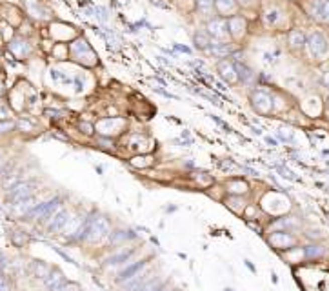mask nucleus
Returning <instances> with one entry per match:
<instances>
[{
    "label": "nucleus",
    "instance_id": "25",
    "mask_svg": "<svg viewBox=\"0 0 329 291\" xmlns=\"http://www.w3.org/2000/svg\"><path fill=\"white\" fill-rule=\"evenodd\" d=\"M13 129H15V122H13V120H10V119L0 120V137H4V135L11 133Z\"/></svg>",
    "mask_w": 329,
    "mask_h": 291
},
{
    "label": "nucleus",
    "instance_id": "22",
    "mask_svg": "<svg viewBox=\"0 0 329 291\" xmlns=\"http://www.w3.org/2000/svg\"><path fill=\"white\" fill-rule=\"evenodd\" d=\"M213 6L216 8L220 15H226L229 11L235 10V6H237V0H213Z\"/></svg>",
    "mask_w": 329,
    "mask_h": 291
},
{
    "label": "nucleus",
    "instance_id": "2",
    "mask_svg": "<svg viewBox=\"0 0 329 291\" xmlns=\"http://www.w3.org/2000/svg\"><path fill=\"white\" fill-rule=\"evenodd\" d=\"M62 201H64L62 197H53V199H49V201L38 202L33 210L26 215V219L31 220V222H40V224L44 222V224H46V222H48V220L51 219L58 210H60Z\"/></svg>",
    "mask_w": 329,
    "mask_h": 291
},
{
    "label": "nucleus",
    "instance_id": "19",
    "mask_svg": "<svg viewBox=\"0 0 329 291\" xmlns=\"http://www.w3.org/2000/svg\"><path fill=\"white\" fill-rule=\"evenodd\" d=\"M289 46H291L293 49H302L305 46V35L302 33L300 29H293V31H289Z\"/></svg>",
    "mask_w": 329,
    "mask_h": 291
},
{
    "label": "nucleus",
    "instance_id": "30",
    "mask_svg": "<svg viewBox=\"0 0 329 291\" xmlns=\"http://www.w3.org/2000/svg\"><path fill=\"white\" fill-rule=\"evenodd\" d=\"M58 291H82V289L78 284H75V282H66V284H64Z\"/></svg>",
    "mask_w": 329,
    "mask_h": 291
},
{
    "label": "nucleus",
    "instance_id": "18",
    "mask_svg": "<svg viewBox=\"0 0 329 291\" xmlns=\"http://www.w3.org/2000/svg\"><path fill=\"white\" fill-rule=\"evenodd\" d=\"M226 186H228V191L231 193V195H237V197L246 195V193L249 191V186L244 180H229Z\"/></svg>",
    "mask_w": 329,
    "mask_h": 291
},
{
    "label": "nucleus",
    "instance_id": "13",
    "mask_svg": "<svg viewBox=\"0 0 329 291\" xmlns=\"http://www.w3.org/2000/svg\"><path fill=\"white\" fill-rule=\"evenodd\" d=\"M218 73L228 84H235V82L239 80L237 69H235V64L231 62V60H228V58H224V60H220L218 62Z\"/></svg>",
    "mask_w": 329,
    "mask_h": 291
},
{
    "label": "nucleus",
    "instance_id": "24",
    "mask_svg": "<svg viewBox=\"0 0 329 291\" xmlns=\"http://www.w3.org/2000/svg\"><path fill=\"white\" fill-rule=\"evenodd\" d=\"M237 69V73H239V80H242L244 84H248V82L253 80V71L249 69V67L242 66V64H239V66L235 67Z\"/></svg>",
    "mask_w": 329,
    "mask_h": 291
},
{
    "label": "nucleus",
    "instance_id": "27",
    "mask_svg": "<svg viewBox=\"0 0 329 291\" xmlns=\"http://www.w3.org/2000/svg\"><path fill=\"white\" fill-rule=\"evenodd\" d=\"M318 19L329 20V0H324V2H322V8H320Z\"/></svg>",
    "mask_w": 329,
    "mask_h": 291
},
{
    "label": "nucleus",
    "instance_id": "17",
    "mask_svg": "<svg viewBox=\"0 0 329 291\" xmlns=\"http://www.w3.org/2000/svg\"><path fill=\"white\" fill-rule=\"evenodd\" d=\"M193 42H195V48L200 49V51H207L211 46V38L209 35L205 33V31H196L193 35Z\"/></svg>",
    "mask_w": 329,
    "mask_h": 291
},
{
    "label": "nucleus",
    "instance_id": "11",
    "mask_svg": "<svg viewBox=\"0 0 329 291\" xmlns=\"http://www.w3.org/2000/svg\"><path fill=\"white\" fill-rule=\"evenodd\" d=\"M66 277H64V273L58 269V267H53L51 273L48 275L46 280H42V286L46 291H58L60 287L66 284Z\"/></svg>",
    "mask_w": 329,
    "mask_h": 291
},
{
    "label": "nucleus",
    "instance_id": "32",
    "mask_svg": "<svg viewBox=\"0 0 329 291\" xmlns=\"http://www.w3.org/2000/svg\"><path fill=\"white\" fill-rule=\"evenodd\" d=\"M239 2H240V4H244V6H249L253 0H239Z\"/></svg>",
    "mask_w": 329,
    "mask_h": 291
},
{
    "label": "nucleus",
    "instance_id": "34",
    "mask_svg": "<svg viewBox=\"0 0 329 291\" xmlns=\"http://www.w3.org/2000/svg\"><path fill=\"white\" fill-rule=\"evenodd\" d=\"M327 106H329V101H327Z\"/></svg>",
    "mask_w": 329,
    "mask_h": 291
},
{
    "label": "nucleus",
    "instance_id": "23",
    "mask_svg": "<svg viewBox=\"0 0 329 291\" xmlns=\"http://www.w3.org/2000/svg\"><path fill=\"white\" fill-rule=\"evenodd\" d=\"M128 231H115V233L109 235V244L111 246H120V244H124L128 239H133L135 235H131V231H129V235H126Z\"/></svg>",
    "mask_w": 329,
    "mask_h": 291
},
{
    "label": "nucleus",
    "instance_id": "29",
    "mask_svg": "<svg viewBox=\"0 0 329 291\" xmlns=\"http://www.w3.org/2000/svg\"><path fill=\"white\" fill-rule=\"evenodd\" d=\"M277 19H278V11L277 10L267 11V13H266V22H267V24H275Z\"/></svg>",
    "mask_w": 329,
    "mask_h": 291
},
{
    "label": "nucleus",
    "instance_id": "15",
    "mask_svg": "<svg viewBox=\"0 0 329 291\" xmlns=\"http://www.w3.org/2000/svg\"><path fill=\"white\" fill-rule=\"evenodd\" d=\"M207 53L216 58H226L228 55L233 53V48H231V44H228V42H215V40H211V46H209V49H207Z\"/></svg>",
    "mask_w": 329,
    "mask_h": 291
},
{
    "label": "nucleus",
    "instance_id": "28",
    "mask_svg": "<svg viewBox=\"0 0 329 291\" xmlns=\"http://www.w3.org/2000/svg\"><path fill=\"white\" fill-rule=\"evenodd\" d=\"M0 291H10V280H8L6 271L2 269H0Z\"/></svg>",
    "mask_w": 329,
    "mask_h": 291
},
{
    "label": "nucleus",
    "instance_id": "7",
    "mask_svg": "<svg viewBox=\"0 0 329 291\" xmlns=\"http://www.w3.org/2000/svg\"><path fill=\"white\" fill-rule=\"evenodd\" d=\"M71 219V215H69V211L67 210H60L55 213V215L51 217V219L46 222V229H48V233L49 235H53V233H60L64 228H66V224H67V220Z\"/></svg>",
    "mask_w": 329,
    "mask_h": 291
},
{
    "label": "nucleus",
    "instance_id": "5",
    "mask_svg": "<svg viewBox=\"0 0 329 291\" xmlns=\"http://www.w3.org/2000/svg\"><path fill=\"white\" fill-rule=\"evenodd\" d=\"M148 258H142V260H135V262H131V260H129L128 264H126L124 267H122V271L119 273V277L115 278V282H117V284H122V282H126V280H129V278L131 277H135V275H137V273H140L144 269V267H148Z\"/></svg>",
    "mask_w": 329,
    "mask_h": 291
},
{
    "label": "nucleus",
    "instance_id": "8",
    "mask_svg": "<svg viewBox=\"0 0 329 291\" xmlns=\"http://www.w3.org/2000/svg\"><path fill=\"white\" fill-rule=\"evenodd\" d=\"M228 20V29H229V37L233 38H242L246 35V29H248V20L244 19L242 15H231Z\"/></svg>",
    "mask_w": 329,
    "mask_h": 291
},
{
    "label": "nucleus",
    "instance_id": "20",
    "mask_svg": "<svg viewBox=\"0 0 329 291\" xmlns=\"http://www.w3.org/2000/svg\"><path fill=\"white\" fill-rule=\"evenodd\" d=\"M196 11L207 20L213 19V0H196Z\"/></svg>",
    "mask_w": 329,
    "mask_h": 291
},
{
    "label": "nucleus",
    "instance_id": "9",
    "mask_svg": "<svg viewBox=\"0 0 329 291\" xmlns=\"http://www.w3.org/2000/svg\"><path fill=\"white\" fill-rule=\"evenodd\" d=\"M251 102H253V108L258 113H262V115L271 113L273 99L269 93H266V91H255L253 95H251Z\"/></svg>",
    "mask_w": 329,
    "mask_h": 291
},
{
    "label": "nucleus",
    "instance_id": "16",
    "mask_svg": "<svg viewBox=\"0 0 329 291\" xmlns=\"http://www.w3.org/2000/svg\"><path fill=\"white\" fill-rule=\"evenodd\" d=\"M269 242H271L275 248L284 249V248L293 246V244H295V239H293L291 235L284 233V231H277V233H273L271 237H269Z\"/></svg>",
    "mask_w": 329,
    "mask_h": 291
},
{
    "label": "nucleus",
    "instance_id": "33",
    "mask_svg": "<svg viewBox=\"0 0 329 291\" xmlns=\"http://www.w3.org/2000/svg\"><path fill=\"white\" fill-rule=\"evenodd\" d=\"M4 164H6V160H4L2 157H0V169H2V166H4Z\"/></svg>",
    "mask_w": 329,
    "mask_h": 291
},
{
    "label": "nucleus",
    "instance_id": "10",
    "mask_svg": "<svg viewBox=\"0 0 329 291\" xmlns=\"http://www.w3.org/2000/svg\"><path fill=\"white\" fill-rule=\"evenodd\" d=\"M151 277H153V273L151 271H146V267H144L142 271L137 273L135 277H131L129 280L122 282V284H120V291H139L140 287H142L144 284H146V282H148Z\"/></svg>",
    "mask_w": 329,
    "mask_h": 291
},
{
    "label": "nucleus",
    "instance_id": "31",
    "mask_svg": "<svg viewBox=\"0 0 329 291\" xmlns=\"http://www.w3.org/2000/svg\"><path fill=\"white\" fill-rule=\"evenodd\" d=\"M80 129H84L86 135H93V126L87 124V122H80Z\"/></svg>",
    "mask_w": 329,
    "mask_h": 291
},
{
    "label": "nucleus",
    "instance_id": "4",
    "mask_svg": "<svg viewBox=\"0 0 329 291\" xmlns=\"http://www.w3.org/2000/svg\"><path fill=\"white\" fill-rule=\"evenodd\" d=\"M205 33L209 35L211 40L215 42H226L229 37V29H228V20L222 19V17H213V19L207 20V26H205Z\"/></svg>",
    "mask_w": 329,
    "mask_h": 291
},
{
    "label": "nucleus",
    "instance_id": "14",
    "mask_svg": "<svg viewBox=\"0 0 329 291\" xmlns=\"http://www.w3.org/2000/svg\"><path fill=\"white\" fill-rule=\"evenodd\" d=\"M51 269H53V266L46 264L44 260H31V262H29V273H31L35 278H38V280H46L48 275L51 273Z\"/></svg>",
    "mask_w": 329,
    "mask_h": 291
},
{
    "label": "nucleus",
    "instance_id": "12",
    "mask_svg": "<svg viewBox=\"0 0 329 291\" xmlns=\"http://www.w3.org/2000/svg\"><path fill=\"white\" fill-rule=\"evenodd\" d=\"M135 251L137 249L135 248H128V249H122V251H119L117 255H111L107 260H105L104 266L105 267H115V266H126V264L129 262V258L133 257Z\"/></svg>",
    "mask_w": 329,
    "mask_h": 291
},
{
    "label": "nucleus",
    "instance_id": "3",
    "mask_svg": "<svg viewBox=\"0 0 329 291\" xmlns=\"http://www.w3.org/2000/svg\"><path fill=\"white\" fill-rule=\"evenodd\" d=\"M111 235V224L109 220L102 215H95L91 220L89 231H87L86 242L96 244V242H104L105 239H109Z\"/></svg>",
    "mask_w": 329,
    "mask_h": 291
},
{
    "label": "nucleus",
    "instance_id": "26",
    "mask_svg": "<svg viewBox=\"0 0 329 291\" xmlns=\"http://www.w3.org/2000/svg\"><path fill=\"white\" fill-rule=\"evenodd\" d=\"M131 164L137 167H148V166H151V160L146 157H135L133 160H131Z\"/></svg>",
    "mask_w": 329,
    "mask_h": 291
},
{
    "label": "nucleus",
    "instance_id": "21",
    "mask_svg": "<svg viewBox=\"0 0 329 291\" xmlns=\"http://www.w3.org/2000/svg\"><path fill=\"white\" fill-rule=\"evenodd\" d=\"M10 239H11V244H13L15 248H26L29 242L28 235L24 231H19V229H15L10 233Z\"/></svg>",
    "mask_w": 329,
    "mask_h": 291
},
{
    "label": "nucleus",
    "instance_id": "6",
    "mask_svg": "<svg viewBox=\"0 0 329 291\" xmlns=\"http://www.w3.org/2000/svg\"><path fill=\"white\" fill-rule=\"evenodd\" d=\"M305 44L309 46V51L313 57H324L325 53H327V40L322 33L318 31H313L309 35V38L305 40Z\"/></svg>",
    "mask_w": 329,
    "mask_h": 291
},
{
    "label": "nucleus",
    "instance_id": "1",
    "mask_svg": "<svg viewBox=\"0 0 329 291\" xmlns=\"http://www.w3.org/2000/svg\"><path fill=\"white\" fill-rule=\"evenodd\" d=\"M38 189V182L33 178H28V180H20L19 184H15L11 189L6 191V202L11 208H17L22 201L33 197Z\"/></svg>",
    "mask_w": 329,
    "mask_h": 291
}]
</instances>
